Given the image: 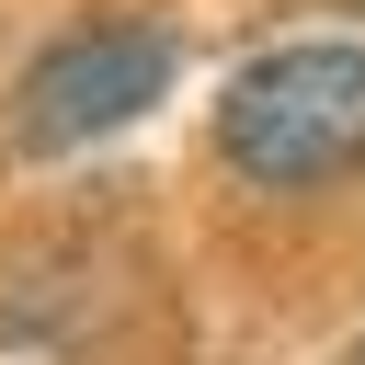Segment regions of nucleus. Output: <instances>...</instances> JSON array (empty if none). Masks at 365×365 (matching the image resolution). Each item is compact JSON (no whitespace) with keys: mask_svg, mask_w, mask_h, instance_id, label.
Instances as JSON below:
<instances>
[{"mask_svg":"<svg viewBox=\"0 0 365 365\" xmlns=\"http://www.w3.org/2000/svg\"><path fill=\"white\" fill-rule=\"evenodd\" d=\"M217 148L262 194H319V182L365 171V46H342V34L262 46L217 91Z\"/></svg>","mask_w":365,"mask_h":365,"instance_id":"obj_1","label":"nucleus"},{"mask_svg":"<svg viewBox=\"0 0 365 365\" xmlns=\"http://www.w3.org/2000/svg\"><path fill=\"white\" fill-rule=\"evenodd\" d=\"M160 91H171V34L114 11V23L57 34V46L23 68V91H11V137H23L34 160H57V148H91V137L137 125Z\"/></svg>","mask_w":365,"mask_h":365,"instance_id":"obj_2","label":"nucleus"},{"mask_svg":"<svg viewBox=\"0 0 365 365\" xmlns=\"http://www.w3.org/2000/svg\"><path fill=\"white\" fill-rule=\"evenodd\" d=\"M354 365H365V342H354Z\"/></svg>","mask_w":365,"mask_h":365,"instance_id":"obj_3","label":"nucleus"}]
</instances>
